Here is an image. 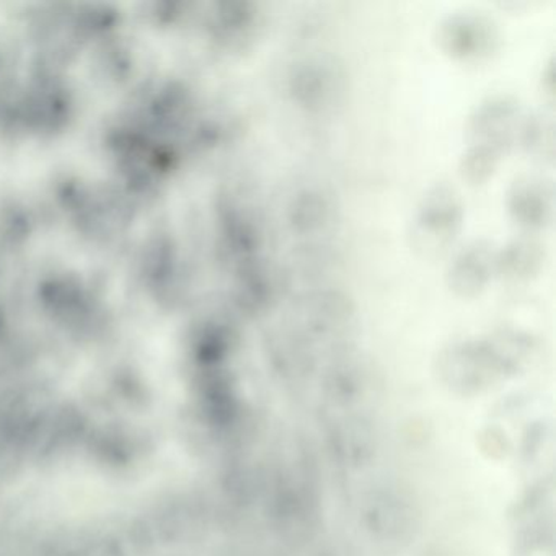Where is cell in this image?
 Returning <instances> with one entry per match:
<instances>
[{"label": "cell", "instance_id": "6da1fadb", "mask_svg": "<svg viewBox=\"0 0 556 556\" xmlns=\"http://www.w3.org/2000/svg\"><path fill=\"white\" fill-rule=\"evenodd\" d=\"M462 217L464 211L457 194L445 187L435 188L419 210L415 227L416 245L426 252L445 249L460 229Z\"/></svg>", "mask_w": 556, "mask_h": 556}, {"label": "cell", "instance_id": "8992f818", "mask_svg": "<svg viewBox=\"0 0 556 556\" xmlns=\"http://www.w3.org/2000/svg\"><path fill=\"white\" fill-rule=\"evenodd\" d=\"M510 213L517 223L527 227H540L552 213V193L542 181H519L510 194Z\"/></svg>", "mask_w": 556, "mask_h": 556}, {"label": "cell", "instance_id": "277c9868", "mask_svg": "<svg viewBox=\"0 0 556 556\" xmlns=\"http://www.w3.org/2000/svg\"><path fill=\"white\" fill-rule=\"evenodd\" d=\"M494 258L483 243H475L460 253L451 266V286L462 295L480 292L490 279L494 268Z\"/></svg>", "mask_w": 556, "mask_h": 556}, {"label": "cell", "instance_id": "ba28073f", "mask_svg": "<svg viewBox=\"0 0 556 556\" xmlns=\"http://www.w3.org/2000/svg\"><path fill=\"white\" fill-rule=\"evenodd\" d=\"M330 206L324 194L317 191H304L295 198L292 206V224L301 232L320 229L327 223Z\"/></svg>", "mask_w": 556, "mask_h": 556}, {"label": "cell", "instance_id": "52a82bcc", "mask_svg": "<svg viewBox=\"0 0 556 556\" xmlns=\"http://www.w3.org/2000/svg\"><path fill=\"white\" fill-rule=\"evenodd\" d=\"M542 262V253L532 243H514L494 258V268L506 278H529Z\"/></svg>", "mask_w": 556, "mask_h": 556}, {"label": "cell", "instance_id": "7a4b0ae2", "mask_svg": "<svg viewBox=\"0 0 556 556\" xmlns=\"http://www.w3.org/2000/svg\"><path fill=\"white\" fill-rule=\"evenodd\" d=\"M441 47L460 60H480L496 47L497 34L488 18L481 15L458 14L448 17L439 28Z\"/></svg>", "mask_w": 556, "mask_h": 556}, {"label": "cell", "instance_id": "5b68a950", "mask_svg": "<svg viewBox=\"0 0 556 556\" xmlns=\"http://www.w3.org/2000/svg\"><path fill=\"white\" fill-rule=\"evenodd\" d=\"M516 118V105L506 99H491L486 103H481L477 115L471 118V131L477 138L484 139L477 144L493 146L501 151V144L507 141Z\"/></svg>", "mask_w": 556, "mask_h": 556}, {"label": "cell", "instance_id": "3957f363", "mask_svg": "<svg viewBox=\"0 0 556 556\" xmlns=\"http://www.w3.org/2000/svg\"><path fill=\"white\" fill-rule=\"evenodd\" d=\"M292 93L307 109H324L337 100L341 77L333 64L325 61H305L295 67L291 77Z\"/></svg>", "mask_w": 556, "mask_h": 556}, {"label": "cell", "instance_id": "9c48e42d", "mask_svg": "<svg viewBox=\"0 0 556 556\" xmlns=\"http://www.w3.org/2000/svg\"><path fill=\"white\" fill-rule=\"evenodd\" d=\"M500 149L493 146L477 144L464 159V172L470 180H483L496 167Z\"/></svg>", "mask_w": 556, "mask_h": 556}]
</instances>
